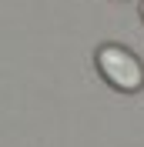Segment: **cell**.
<instances>
[{
	"label": "cell",
	"mask_w": 144,
	"mask_h": 147,
	"mask_svg": "<svg viewBox=\"0 0 144 147\" xmlns=\"http://www.w3.org/2000/svg\"><path fill=\"white\" fill-rule=\"evenodd\" d=\"M141 17H144V3H141Z\"/></svg>",
	"instance_id": "obj_2"
},
{
	"label": "cell",
	"mask_w": 144,
	"mask_h": 147,
	"mask_svg": "<svg viewBox=\"0 0 144 147\" xmlns=\"http://www.w3.org/2000/svg\"><path fill=\"white\" fill-rule=\"evenodd\" d=\"M97 70H101V77L107 84H114L117 90H141L144 87V67H141V60H137L127 47H121V44H104V47H97Z\"/></svg>",
	"instance_id": "obj_1"
}]
</instances>
